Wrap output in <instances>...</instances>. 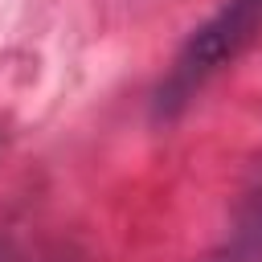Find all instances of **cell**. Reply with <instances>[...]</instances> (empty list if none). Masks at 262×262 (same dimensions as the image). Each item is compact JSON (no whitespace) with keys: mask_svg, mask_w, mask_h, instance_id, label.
Segmentation results:
<instances>
[{"mask_svg":"<svg viewBox=\"0 0 262 262\" xmlns=\"http://www.w3.org/2000/svg\"><path fill=\"white\" fill-rule=\"evenodd\" d=\"M237 242H242V250H262V176H258V188H254L250 201H246Z\"/></svg>","mask_w":262,"mask_h":262,"instance_id":"cell-2","label":"cell"},{"mask_svg":"<svg viewBox=\"0 0 262 262\" xmlns=\"http://www.w3.org/2000/svg\"><path fill=\"white\" fill-rule=\"evenodd\" d=\"M258 29H262V0H225L209 20H201L184 37L180 53L172 57V66L156 90V115L160 119L180 115L201 94V86L213 82L254 41Z\"/></svg>","mask_w":262,"mask_h":262,"instance_id":"cell-1","label":"cell"}]
</instances>
